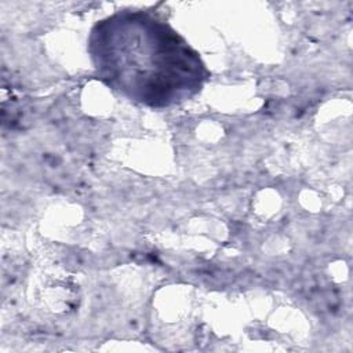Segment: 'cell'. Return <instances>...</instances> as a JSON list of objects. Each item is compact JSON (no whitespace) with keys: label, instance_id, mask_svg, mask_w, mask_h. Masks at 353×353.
I'll return each mask as SVG.
<instances>
[{"label":"cell","instance_id":"1","mask_svg":"<svg viewBox=\"0 0 353 353\" xmlns=\"http://www.w3.org/2000/svg\"><path fill=\"white\" fill-rule=\"evenodd\" d=\"M88 52L108 87L156 109L190 99L210 76L199 52L146 11H119L98 21L90 32Z\"/></svg>","mask_w":353,"mask_h":353}]
</instances>
